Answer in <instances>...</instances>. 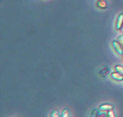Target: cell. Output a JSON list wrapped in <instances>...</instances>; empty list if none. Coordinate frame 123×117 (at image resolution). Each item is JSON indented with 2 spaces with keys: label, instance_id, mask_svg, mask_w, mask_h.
Masks as SVG:
<instances>
[{
  "label": "cell",
  "instance_id": "obj_1",
  "mask_svg": "<svg viewBox=\"0 0 123 117\" xmlns=\"http://www.w3.org/2000/svg\"><path fill=\"white\" fill-rule=\"evenodd\" d=\"M112 46L114 50H115L118 55H123V47L118 41H113V42H112Z\"/></svg>",
  "mask_w": 123,
  "mask_h": 117
},
{
  "label": "cell",
  "instance_id": "obj_2",
  "mask_svg": "<svg viewBox=\"0 0 123 117\" xmlns=\"http://www.w3.org/2000/svg\"><path fill=\"white\" fill-rule=\"evenodd\" d=\"M123 25V13H121L118 16L117 19L115 28L117 30H120Z\"/></svg>",
  "mask_w": 123,
  "mask_h": 117
},
{
  "label": "cell",
  "instance_id": "obj_3",
  "mask_svg": "<svg viewBox=\"0 0 123 117\" xmlns=\"http://www.w3.org/2000/svg\"><path fill=\"white\" fill-rule=\"evenodd\" d=\"M111 77L112 79L116 80V81L121 82L123 80V75L117 72L112 73L111 74Z\"/></svg>",
  "mask_w": 123,
  "mask_h": 117
},
{
  "label": "cell",
  "instance_id": "obj_4",
  "mask_svg": "<svg viewBox=\"0 0 123 117\" xmlns=\"http://www.w3.org/2000/svg\"><path fill=\"white\" fill-rule=\"evenodd\" d=\"M96 6L100 9H106L108 6V3L106 0H98L96 2Z\"/></svg>",
  "mask_w": 123,
  "mask_h": 117
},
{
  "label": "cell",
  "instance_id": "obj_5",
  "mask_svg": "<svg viewBox=\"0 0 123 117\" xmlns=\"http://www.w3.org/2000/svg\"><path fill=\"white\" fill-rule=\"evenodd\" d=\"M109 72H110L109 68L107 66H105V67H103V68H102L100 70L99 72H98V74L102 77L105 78V77L107 76L108 75Z\"/></svg>",
  "mask_w": 123,
  "mask_h": 117
},
{
  "label": "cell",
  "instance_id": "obj_6",
  "mask_svg": "<svg viewBox=\"0 0 123 117\" xmlns=\"http://www.w3.org/2000/svg\"><path fill=\"white\" fill-rule=\"evenodd\" d=\"M114 108V106L111 104H103L99 107V109L102 111H109Z\"/></svg>",
  "mask_w": 123,
  "mask_h": 117
},
{
  "label": "cell",
  "instance_id": "obj_7",
  "mask_svg": "<svg viewBox=\"0 0 123 117\" xmlns=\"http://www.w3.org/2000/svg\"><path fill=\"white\" fill-rule=\"evenodd\" d=\"M115 72H117L120 73V74L123 75V66L121 65H116L114 67Z\"/></svg>",
  "mask_w": 123,
  "mask_h": 117
},
{
  "label": "cell",
  "instance_id": "obj_8",
  "mask_svg": "<svg viewBox=\"0 0 123 117\" xmlns=\"http://www.w3.org/2000/svg\"><path fill=\"white\" fill-rule=\"evenodd\" d=\"M98 112L97 109H94L93 110L91 111V114H90V117H98Z\"/></svg>",
  "mask_w": 123,
  "mask_h": 117
},
{
  "label": "cell",
  "instance_id": "obj_9",
  "mask_svg": "<svg viewBox=\"0 0 123 117\" xmlns=\"http://www.w3.org/2000/svg\"><path fill=\"white\" fill-rule=\"evenodd\" d=\"M61 117H70V113L68 109H65L62 111V114H61Z\"/></svg>",
  "mask_w": 123,
  "mask_h": 117
},
{
  "label": "cell",
  "instance_id": "obj_10",
  "mask_svg": "<svg viewBox=\"0 0 123 117\" xmlns=\"http://www.w3.org/2000/svg\"><path fill=\"white\" fill-rule=\"evenodd\" d=\"M107 115L108 117H115V113L114 111V110H110L107 113Z\"/></svg>",
  "mask_w": 123,
  "mask_h": 117
},
{
  "label": "cell",
  "instance_id": "obj_11",
  "mask_svg": "<svg viewBox=\"0 0 123 117\" xmlns=\"http://www.w3.org/2000/svg\"><path fill=\"white\" fill-rule=\"evenodd\" d=\"M117 40L120 43H121V44L123 46V34L120 35V36L118 37Z\"/></svg>",
  "mask_w": 123,
  "mask_h": 117
},
{
  "label": "cell",
  "instance_id": "obj_12",
  "mask_svg": "<svg viewBox=\"0 0 123 117\" xmlns=\"http://www.w3.org/2000/svg\"><path fill=\"white\" fill-rule=\"evenodd\" d=\"M51 117H60L58 115V112L56 111H54L51 113Z\"/></svg>",
  "mask_w": 123,
  "mask_h": 117
},
{
  "label": "cell",
  "instance_id": "obj_13",
  "mask_svg": "<svg viewBox=\"0 0 123 117\" xmlns=\"http://www.w3.org/2000/svg\"><path fill=\"white\" fill-rule=\"evenodd\" d=\"M98 117H108V115L106 114H101L98 115Z\"/></svg>",
  "mask_w": 123,
  "mask_h": 117
},
{
  "label": "cell",
  "instance_id": "obj_14",
  "mask_svg": "<svg viewBox=\"0 0 123 117\" xmlns=\"http://www.w3.org/2000/svg\"><path fill=\"white\" fill-rule=\"evenodd\" d=\"M120 31H121V32H123V25L122 28H121V30H120Z\"/></svg>",
  "mask_w": 123,
  "mask_h": 117
},
{
  "label": "cell",
  "instance_id": "obj_15",
  "mask_svg": "<svg viewBox=\"0 0 123 117\" xmlns=\"http://www.w3.org/2000/svg\"></svg>",
  "mask_w": 123,
  "mask_h": 117
}]
</instances>
